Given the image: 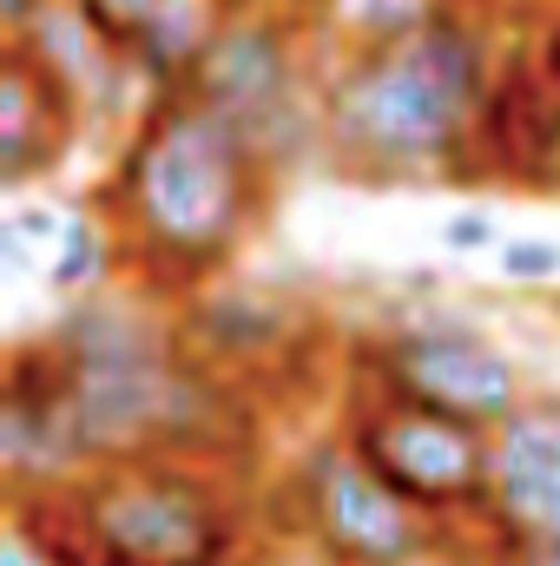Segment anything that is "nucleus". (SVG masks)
<instances>
[{
  "mask_svg": "<svg viewBox=\"0 0 560 566\" xmlns=\"http://www.w3.org/2000/svg\"><path fill=\"white\" fill-rule=\"evenodd\" d=\"M73 7H80V20L100 33V46L126 60V53H133V40L152 27V13H158L165 0H73Z\"/></svg>",
  "mask_w": 560,
  "mask_h": 566,
  "instance_id": "nucleus-14",
  "label": "nucleus"
},
{
  "mask_svg": "<svg viewBox=\"0 0 560 566\" xmlns=\"http://www.w3.org/2000/svg\"><path fill=\"white\" fill-rule=\"evenodd\" d=\"M258 178L265 151L245 126L172 93L145 113V126L126 145L113 171V205L139 258L178 277H205L245 244V224L258 211Z\"/></svg>",
  "mask_w": 560,
  "mask_h": 566,
  "instance_id": "nucleus-2",
  "label": "nucleus"
},
{
  "mask_svg": "<svg viewBox=\"0 0 560 566\" xmlns=\"http://www.w3.org/2000/svg\"><path fill=\"white\" fill-rule=\"evenodd\" d=\"M73 494V534L93 566H225L231 514L211 474L185 461L93 468Z\"/></svg>",
  "mask_w": 560,
  "mask_h": 566,
  "instance_id": "nucleus-4",
  "label": "nucleus"
},
{
  "mask_svg": "<svg viewBox=\"0 0 560 566\" xmlns=\"http://www.w3.org/2000/svg\"><path fill=\"white\" fill-rule=\"evenodd\" d=\"M100 271H106V231L93 218H66L60 238H53V258H46V283L53 290H86V283H100Z\"/></svg>",
  "mask_w": 560,
  "mask_h": 566,
  "instance_id": "nucleus-13",
  "label": "nucleus"
},
{
  "mask_svg": "<svg viewBox=\"0 0 560 566\" xmlns=\"http://www.w3.org/2000/svg\"><path fill=\"white\" fill-rule=\"evenodd\" d=\"M422 566H501V560H468V554H428Z\"/></svg>",
  "mask_w": 560,
  "mask_h": 566,
  "instance_id": "nucleus-21",
  "label": "nucleus"
},
{
  "mask_svg": "<svg viewBox=\"0 0 560 566\" xmlns=\"http://www.w3.org/2000/svg\"><path fill=\"white\" fill-rule=\"evenodd\" d=\"M442 238H448V251H488L495 244V218L488 211H455Z\"/></svg>",
  "mask_w": 560,
  "mask_h": 566,
  "instance_id": "nucleus-16",
  "label": "nucleus"
},
{
  "mask_svg": "<svg viewBox=\"0 0 560 566\" xmlns=\"http://www.w3.org/2000/svg\"><path fill=\"white\" fill-rule=\"evenodd\" d=\"M350 454L422 521L488 507V434L448 416H428L416 402L376 396L350 422Z\"/></svg>",
  "mask_w": 560,
  "mask_h": 566,
  "instance_id": "nucleus-5",
  "label": "nucleus"
},
{
  "mask_svg": "<svg viewBox=\"0 0 560 566\" xmlns=\"http://www.w3.org/2000/svg\"><path fill=\"white\" fill-rule=\"evenodd\" d=\"M488 40L455 7H428L409 33L363 40V53L323 86L317 139L356 171L416 178L455 171L488 119Z\"/></svg>",
  "mask_w": 560,
  "mask_h": 566,
  "instance_id": "nucleus-1",
  "label": "nucleus"
},
{
  "mask_svg": "<svg viewBox=\"0 0 560 566\" xmlns=\"http://www.w3.org/2000/svg\"><path fill=\"white\" fill-rule=\"evenodd\" d=\"M0 566H60L40 541H27V527H13L7 541H0Z\"/></svg>",
  "mask_w": 560,
  "mask_h": 566,
  "instance_id": "nucleus-17",
  "label": "nucleus"
},
{
  "mask_svg": "<svg viewBox=\"0 0 560 566\" xmlns=\"http://www.w3.org/2000/svg\"><path fill=\"white\" fill-rule=\"evenodd\" d=\"M297 507L330 566H422L428 521L409 514L356 454L350 441H317L297 461Z\"/></svg>",
  "mask_w": 560,
  "mask_h": 566,
  "instance_id": "nucleus-7",
  "label": "nucleus"
},
{
  "mask_svg": "<svg viewBox=\"0 0 560 566\" xmlns=\"http://www.w3.org/2000/svg\"><path fill=\"white\" fill-rule=\"evenodd\" d=\"M53 363L66 382V409L93 468L172 461L211 422V382L178 363L165 329L133 303H80L53 329Z\"/></svg>",
  "mask_w": 560,
  "mask_h": 566,
  "instance_id": "nucleus-3",
  "label": "nucleus"
},
{
  "mask_svg": "<svg viewBox=\"0 0 560 566\" xmlns=\"http://www.w3.org/2000/svg\"><path fill=\"white\" fill-rule=\"evenodd\" d=\"M218 27H225V7L218 0H165L152 13V27L133 40L126 66L158 86V99H172V93L191 86V73H198L205 46L218 40Z\"/></svg>",
  "mask_w": 560,
  "mask_h": 566,
  "instance_id": "nucleus-12",
  "label": "nucleus"
},
{
  "mask_svg": "<svg viewBox=\"0 0 560 566\" xmlns=\"http://www.w3.org/2000/svg\"><path fill=\"white\" fill-rule=\"evenodd\" d=\"M225 13H283V7H297V0H218Z\"/></svg>",
  "mask_w": 560,
  "mask_h": 566,
  "instance_id": "nucleus-20",
  "label": "nucleus"
},
{
  "mask_svg": "<svg viewBox=\"0 0 560 566\" xmlns=\"http://www.w3.org/2000/svg\"><path fill=\"white\" fill-rule=\"evenodd\" d=\"M508 566H560V554H515Z\"/></svg>",
  "mask_w": 560,
  "mask_h": 566,
  "instance_id": "nucleus-22",
  "label": "nucleus"
},
{
  "mask_svg": "<svg viewBox=\"0 0 560 566\" xmlns=\"http://www.w3.org/2000/svg\"><path fill=\"white\" fill-rule=\"evenodd\" d=\"M370 369H376L390 402H416L428 416H448V422L481 428V434H495L501 422H515L528 409L521 402V369L481 329H462V323L390 329L376 343Z\"/></svg>",
  "mask_w": 560,
  "mask_h": 566,
  "instance_id": "nucleus-6",
  "label": "nucleus"
},
{
  "mask_svg": "<svg viewBox=\"0 0 560 566\" xmlns=\"http://www.w3.org/2000/svg\"><path fill=\"white\" fill-rule=\"evenodd\" d=\"M535 171H548V178H560V113H548V119H541V145H535Z\"/></svg>",
  "mask_w": 560,
  "mask_h": 566,
  "instance_id": "nucleus-18",
  "label": "nucleus"
},
{
  "mask_svg": "<svg viewBox=\"0 0 560 566\" xmlns=\"http://www.w3.org/2000/svg\"><path fill=\"white\" fill-rule=\"evenodd\" d=\"M185 99L225 113L231 126H245L251 145L278 151V133L303 139V113H297V40H290V13H225L218 40L205 46Z\"/></svg>",
  "mask_w": 560,
  "mask_h": 566,
  "instance_id": "nucleus-8",
  "label": "nucleus"
},
{
  "mask_svg": "<svg viewBox=\"0 0 560 566\" xmlns=\"http://www.w3.org/2000/svg\"><path fill=\"white\" fill-rule=\"evenodd\" d=\"M488 514L515 554H560V402H528L488 434Z\"/></svg>",
  "mask_w": 560,
  "mask_h": 566,
  "instance_id": "nucleus-10",
  "label": "nucleus"
},
{
  "mask_svg": "<svg viewBox=\"0 0 560 566\" xmlns=\"http://www.w3.org/2000/svg\"><path fill=\"white\" fill-rule=\"evenodd\" d=\"M73 99L20 53V46H7V60H0V178L20 191V185H33L60 151H66V126H73Z\"/></svg>",
  "mask_w": 560,
  "mask_h": 566,
  "instance_id": "nucleus-11",
  "label": "nucleus"
},
{
  "mask_svg": "<svg viewBox=\"0 0 560 566\" xmlns=\"http://www.w3.org/2000/svg\"><path fill=\"white\" fill-rule=\"evenodd\" d=\"M501 271H508V277H528V283L554 277L560 271V244H528V238H521V244L501 251Z\"/></svg>",
  "mask_w": 560,
  "mask_h": 566,
  "instance_id": "nucleus-15",
  "label": "nucleus"
},
{
  "mask_svg": "<svg viewBox=\"0 0 560 566\" xmlns=\"http://www.w3.org/2000/svg\"><path fill=\"white\" fill-rule=\"evenodd\" d=\"M541 73L554 80V93H560V20L548 27V46H541Z\"/></svg>",
  "mask_w": 560,
  "mask_h": 566,
  "instance_id": "nucleus-19",
  "label": "nucleus"
},
{
  "mask_svg": "<svg viewBox=\"0 0 560 566\" xmlns=\"http://www.w3.org/2000/svg\"><path fill=\"white\" fill-rule=\"evenodd\" d=\"M0 461H7V481L20 501L33 494H53V488H73L93 474L86 448H80V428L66 409V382H60V363L53 349H13L7 363V402H0Z\"/></svg>",
  "mask_w": 560,
  "mask_h": 566,
  "instance_id": "nucleus-9",
  "label": "nucleus"
}]
</instances>
